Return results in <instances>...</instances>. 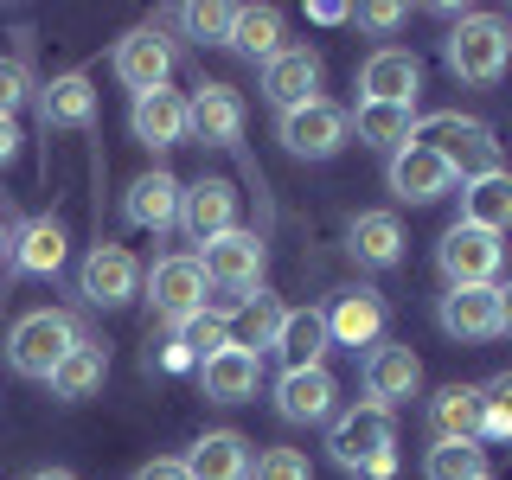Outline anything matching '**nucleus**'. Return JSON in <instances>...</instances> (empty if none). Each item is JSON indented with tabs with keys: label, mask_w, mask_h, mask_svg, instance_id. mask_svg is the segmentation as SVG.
Segmentation results:
<instances>
[{
	"label": "nucleus",
	"mask_w": 512,
	"mask_h": 480,
	"mask_svg": "<svg viewBox=\"0 0 512 480\" xmlns=\"http://www.w3.org/2000/svg\"><path fill=\"white\" fill-rule=\"evenodd\" d=\"M327 455L359 480H391L397 474V423H391V410L372 404V397L340 410L333 429H327Z\"/></svg>",
	"instance_id": "1"
},
{
	"label": "nucleus",
	"mask_w": 512,
	"mask_h": 480,
	"mask_svg": "<svg viewBox=\"0 0 512 480\" xmlns=\"http://www.w3.org/2000/svg\"><path fill=\"white\" fill-rule=\"evenodd\" d=\"M442 58H448V71L461 77V84H500L506 77V64H512V26L506 20H493V13H461L455 32L442 39Z\"/></svg>",
	"instance_id": "2"
},
{
	"label": "nucleus",
	"mask_w": 512,
	"mask_h": 480,
	"mask_svg": "<svg viewBox=\"0 0 512 480\" xmlns=\"http://www.w3.org/2000/svg\"><path fill=\"white\" fill-rule=\"evenodd\" d=\"M77 340H84V327H77L64 308H32V314L13 320V333H7V365L20 378H39L45 384Z\"/></svg>",
	"instance_id": "3"
},
{
	"label": "nucleus",
	"mask_w": 512,
	"mask_h": 480,
	"mask_svg": "<svg viewBox=\"0 0 512 480\" xmlns=\"http://www.w3.org/2000/svg\"><path fill=\"white\" fill-rule=\"evenodd\" d=\"M416 141L429 154H442L455 167V180H480V173L500 167V135H493L480 116H461V109H442V116L416 122Z\"/></svg>",
	"instance_id": "4"
},
{
	"label": "nucleus",
	"mask_w": 512,
	"mask_h": 480,
	"mask_svg": "<svg viewBox=\"0 0 512 480\" xmlns=\"http://www.w3.org/2000/svg\"><path fill=\"white\" fill-rule=\"evenodd\" d=\"M436 263H442L448 288H493V276H500V263H506V244L493 231H480V224L455 218L436 244Z\"/></svg>",
	"instance_id": "5"
},
{
	"label": "nucleus",
	"mask_w": 512,
	"mask_h": 480,
	"mask_svg": "<svg viewBox=\"0 0 512 480\" xmlns=\"http://www.w3.org/2000/svg\"><path fill=\"white\" fill-rule=\"evenodd\" d=\"M276 135H282V148L295 154V160H333L352 141V122H346L340 103L314 96V103H301V109H282V116H276Z\"/></svg>",
	"instance_id": "6"
},
{
	"label": "nucleus",
	"mask_w": 512,
	"mask_h": 480,
	"mask_svg": "<svg viewBox=\"0 0 512 480\" xmlns=\"http://www.w3.org/2000/svg\"><path fill=\"white\" fill-rule=\"evenodd\" d=\"M148 308L160 314V320H192V314H205V295H212V282H205V269H199V256H160V263L148 269Z\"/></svg>",
	"instance_id": "7"
},
{
	"label": "nucleus",
	"mask_w": 512,
	"mask_h": 480,
	"mask_svg": "<svg viewBox=\"0 0 512 480\" xmlns=\"http://www.w3.org/2000/svg\"><path fill=\"white\" fill-rule=\"evenodd\" d=\"M384 186H391L404 205H436V199H448L461 180H455V167H448L442 154H429L423 141H410V148H397L391 160H384Z\"/></svg>",
	"instance_id": "8"
},
{
	"label": "nucleus",
	"mask_w": 512,
	"mask_h": 480,
	"mask_svg": "<svg viewBox=\"0 0 512 480\" xmlns=\"http://www.w3.org/2000/svg\"><path fill=\"white\" fill-rule=\"evenodd\" d=\"M263 263L269 250L256 231H224L212 244H199V269L212 288H263Z\"/></svg>",
	"instance_id": "9"
},
{
	"label": "nucleus",
	"mask_w": 512,
	"mask_h": 480,
	"mask_svg": "<svg viewBox=\"0 0 512 480\" xmlns=\"http://www.w3.org/2000/svg\"><path fill=\"white\" fill-rule=\"evenodd\" d=\"M416 90H423V58L404 52V45H378V52L359 64V103H404V109H416Z\"/></svg>",
	"instance_id": "10"
},
{
	"label": "nucleus",
	"mask_w": 512,
	"mask_h": 480,
	"mask_svg": "<svg viewBox=\"0 0 512 480\" xmlns=\"http://www.w3.org/2000/svg\"><path fill=\"white\" fill-rule=\"evenodd\" d=\"M77 288H84L90 308H128L141 288V263L122 244H90L84 269H77Z\"/></svg>",
	"instance_id": "11"
},
{
	"label": "nucleus",
	"mask_w": 512,
	"mask_h": 480,
	"mask_svg": "<svg viewBox=\"0 0 512 480\" xmlns=\"http://www.w3.org/2000/svg\"><path fill=\"white\" fill-rule=\"evenodd\" d=\"M359 378H365V397H372V404L397 410V404H410V397L423 391V359H416L410 346H391V340H378L372 352H365Z\"/></svg>",
	"instance_id": "12"
},
{
	"label": "nucleus",
	"mask_w": 512,
	"mask_h": 480,
	"mask_svg": "<svg viewBox=\"0 0 512 480\" xmlns=\"http://www.w3.org/2000/svg\"><path fill=\"white\" fill-rule=\"evenodd\" d=\"M436 320L448 340L480 346V340H500V282L493 288H448L436 301Z\"/></svg>",
	"instance_id": "13"
},
{
	"label": "nucleus",
	"mask_w": 512,
	"mask_h": 480,
	"mask_svg": "<svg viewBox=\"0 0 512 480\" xmlns=\"http://www.w3.org/2000/svg\"><path fill=\"white\" fill-rule=\"evenodd\" d=\"M320 77H327V64H320L314 45H282V52L263 64V96L276 109H301V103L320 96Z\"/></svg>",
	"instance_id": "14"
},
{
	"label": "nucleus",
	"mask_w": 512,
	"mask_h": 480,
	"mask_svg": "<svg viewBox=\"0 0 512 480\" xmlns=\"http://www.w3.org/2000/svg\"><path fill=\"white\" fill-rule=\"evenodd\" d=\"M109 64H116V77L135 96H148V90H160L173 77V45L160 39V26H135V32L116 39V58H109Z\"/></svg>",
	"instance_id": "15"
},
{
	"label": "nucleus",
	"mask_w": 512,
	"mask_h": 480,
	"mask_svg": "<svg viewBox=\"0 0 512 480\" xmlns=\"http://www.w3.org/2000/svg\"><path fill=\"white\" fill-rule=\"evenodd\" d=\"M128 128H135L141 148H180V141L192 135V109H186V96L173 84H160V90L128 103Z\"/></svg>",
	"instance_id": "16"
},
{
	"label": "nucleus",
	"mask_w": 512,
	"mask_h": 480,
	"mask_svg": "<svg viewBox=\"0 0 512 480\" xmlns=\"http://www.w3.org/2000/svg\"><path fill=\"white\" fill-rule=\"evenodd\" d=\"M333 410H340V384H333L327 365L276 378V416L282 423H333Z\"/></svg>",
	"instance_id": "17"
},
{
	"label": "nucleus",
	"mask_w": 512,
	"mask_h": 480,
	"mask_svg": "<svg viewBox=\"0 0 512 480\" xmlns=\"http://www.w3.org/2000/svg\"><path fill=\"white\" fill-rule=\"evenodd\" d=\"M180 231L192 237V244H212V237L237 231V186H231V180H199V186H186V199H180Z\"/></svg>",
	"instance_id": "18"
},
{
	"label": "nucleus",
	"mask_w": 512,
	"mask_h": 480,
	"mask_svg": "<svg viewBox=\"0 0 512 480\" xmlns=\"http://www.w3.org/2000/svg\"><path fill=\"white\" fill-rule=\"evenodd\" d=\"M186 109H192V135L205 148H237V135H244V96L231 84H199L186 96Z\"/></svg>",
	"instance_id": "19"
},
{
	"label": "nucleus",
	"mask_w": 512,
	"mask_h": 480,
	"mask_svg": "<svg viewBox=\"0 0 512 480\" xmlns=\"http://www.w3.org/2000/svg\"><path fill=\"white\" fill-rule=\"evenodd\" d=\"M327 314V333H333V346H352V352H372L384 340V295H372V288H346L333 308H320Z\"/></svg>",
	"instance_id": "20"
},
{
	"label": "nucleus",
	"mask_w": 512,
	"mask_h": 480,
	"mask_svg": "<svg viewBox=\"0 0 512 480\" xmlns=\"http://www.w3.org/2000/svg\"><path fill=\"white\" fill-rule=\"evenodd\" d=\"M180 199H186V186L173 180L167 167H154L128 186L122 212H128V224H141V231H173V224H180Z\"/></svg>",
	"instance_id": "21"
},
{
	"label": "nucleus",
	"mask_w": 512,
	"mask_h": 480,
	"mask_svg": "<svg viewBox=\"0 0 512 480\" xmlns=\"http://www.w3.org/2000/svg\"><path fill=\"white\" fill-rule=\"evenodd\" d=\"M276 352H282V372L327 365V352H333L327 314H320V308H288V314H282V333H276Z\"/></svg>",
	"instance_id": "22"
},
{
	"label": "nucleus",
	"mask_w": 512,
	"mask_h": 480,
	"mask_svg": "<svg viewBox=\"0 0 512 480\" xmlns=\"http://www.w3.org/2000/svg\"><path fill=\"white\" fill-rule=\"evenodd\" d=\"M199 384H205V397H212V404H250L256 384H263V359L244 352V346H224L218 359L199 365Z\"/></svg>",
	"instance_id": "23"
},
{
	"label": "nucleus",
	"mask_w": 512,
	"mask_h": 480,
	"mask_svg": "<svg viewBox=\"0 0 512 480\" xmlns=\"http://www.w3.org/2000/svg\"><path fill=\"white\" fill-rule=\"evenodd\" d=\"M346 250L359 269H397L404 263V224H397V212H359L346 231Z\"/></svg>",
	"instance_id": "24"
},
{
	"label": "nucleus",
	"mask_w": 512,
	"mask_h": 480,
	"mask_svg": "<svg viewBox=\"0 0 512 480\" xmlns=\"http://www.w3.org/2000/svg\"><path fill=\"white\" fill-rule=\"evenodd\" d=\"M103 378H109V346L84 333V340L64 352V365H58V372L45 378V384H52V397H58V404H84V397L103 391Z\"/></svg>",
	"instance_id": "25"
},
{
	"label": "nucleus",
	"mask_w": 512,
	"mask_h": 480,
	"mask_svg": "<svg viewBox=\"0 0 512 480\" xmlns=\"http://www.w3.org/2000/svg\"><path fill=\"white\" fill-rule=\"evenodd\" d=\"M461 224H480L493 237L512 231V173L506 167L480 173V180H461Z\"/></svg>",
	"instance_id": "26"
},
{
	"label": "nucleus",
	"mask_w": 512,
	"mask_h": 480,
	"mask_svg": "<svg viewBox=\"0 0 512 480\" xmlns=\"http://www.w3.org/2000/svg\"><path fill=\"white\" fill-rule=\"evenodd\" d=\"M192 480H250V442L237 429H205L186 455Z\"/></svg>",
	"instance_id": "27"
},
{
	"label": "nucleus",
	"mask_w": 512,
	"mask_h": 480,
	"mask_svg": "<svg viewBox=\"0 0 512 480\" xmlns=\"http://www.w3.org/2000/svg\"><path fill=\"white\" fill-rule=\"evenodd\" d=\"M39 116H45V128H90L96 122V84L84 71H64L52 84H39Z\"/></svg>",
	"instance_id": "28"
},
{
	"label": "nucleus",
	"mask_w": 512,
	"mask_h": 480,
	"mask_svg": "<svg viewBox=\"0 0 512 480\" xmlns=\"http://www.w3.org/2000/svg\"><path fill=\"white\" fill-rule=\"evenodd\" d=\"M346 122L359 135V148H378V154H397L416 141V109H404V103H359Z\"/></svg>",
	"instance_id": "29"
},
{
	"label": "nucleus",
	"mask_w": 512,
	"mask_h": 480,
	"mask_svg": "<svg viewBox=\"0 0 512 480\" xmlns=\"http://www.w3.org/2000/svg\"><path fill=\"white\" fill-rule=\"evenodd\" d=\"M429 436L436 442H480V384H442L429 397Z\"/></svg>",
	"instance_id": "30"
},
{
	"label": "nucleus",
	"mask_w": 512,
	"mask_h": 480,
	"mask_svg": "<svg viewBox=\"0 0 512 480\" xmlns=\"http://www.w3.org/2000/svg\"><path fill=\"white\" fill-rule=\"evenodd\" d=\"M64 250H71V237H64L58 218H26L20 231H13V269H20V276H58Z\"/></svg>",
	"instance_id": "31"
},
{
	"label": "nucleus",
	"mask_w": 512,
	"mask_h": 480,
	"mask_svg": "<svg viewBox=\"0 0 512 480\" xmlns=\"http://www.w3.org/2000/svg\"><path fill=\"white\" fill-rule=\"evenodd\" d=\"M231 52H244L256 64H269L282 52V7H231Z\"/></svg>",
	"instance_id": "32"
},
{
	"label": "nucleus",
	"mask_w": 512,
	"mask_h": 480,
	"mask_svg": "<svg viewBox=\"0 0 512 480\" xmlns=\"http://www.w3.org/2000/svg\"><path fill=\"white\" fill-rule=\"evenodd\" d=\"M282 301L269 295V288H256L250 295V308L231 320V346H244V352H256V359H263V352H276V333H282Z\"/></svg>",
	"instance_id": "33"
},
{
	"label": "nucleus",
	"mask_w": 512,
	"mask_h": 480,
	"mask_svg": "<svg viewBox=\"0 0 512 480\" xmlns=\"http://www.w3.org/2000/svg\"><path fill=\"white\" fill-rule=\"evenodd\" d=\"M487 448L480 442H436L423 461V480H487Z\"/></svg>",
	"instance_id": "34"
},
{
	"label": "nucleus",
	"mask_w": 512,
	"mask_h": 480,
	"mask_svg": "<svg viewBox=\"0 0 512 480\" xmlns=\"http://www.w3.org/2000/svg\"><path fill=\"white\" fill-rule=\"evenodd\" d=\"M173 346H180L192 365H205V359H218V352L231 346V327H224V320H212V314H192V320H180V327H173Z\"/></svg>",
	"instance_id": "35"
},
{
	"label": "nucleus",
	"mask_w": 512,
	"mask_h": 480,
	"mask_svg": "<svg viewBox=\"0 0 512 480\" xmlns=\"http://www.w3.org/2000/svg\"><path fill=\"white\" fill-rule=\"evenodd\" d=\"M480 436H512V372L480 384Z\"/></svg>",
	"instance_id": "36"
},
{
	"label": "nucleus",
	"mask_w": 512,
	"mask_h": 480,
	"mask_svg": "<svg viewBox=\"0 0 512 480\" xmlns=\"http://www.w3.org/2000/svg\"><path fill=\"white\" fill-rule=\"evenodd\" d=\"M250 480H314V468H308L301 448H263L250 461Z\"/></svg>",
	"instance_id": "37"
},
{
	"label": "nucleus",
	"mask_w": 512,
	"mask_h": 480,
	"mask_svg": "<svg viewBox=\"0 0 512 480\" xmlns=\"http://www.w3.org/2000/svg\"><path fill=\"white\" fill-rule=\"evenodd\" d=\"M26 96H39V84H32V64L26 58H0V116H13Z\"/></svg>",
	"instance_id": "38"
},
{
	"label": "nucleus",
	"mask_w": 512,
	"mask_h": 480,
	"mask_svg": "<svg viewBox=\"0 0 512 480\" xmlns=\"http://www.w3.org/2000/svg\"><path fill=\"white\" fill-rule=\"evenodd\" d=\"M180 20H186V32L199 45H224V39H231V7H212V0H205V7H186Z\"/></svg>",
	"instance_id": "39"
},
{
	"label": "nucleus",
	"mask_w": 512,
	"mask_h": 480,
	"mask_svg": "<svg viewBox=\"0 0 512 480\" xmlns=\"http://www.w3.org/2000/svg\"><path fill=\"white\" fill-rule=\"evenodd\" d=\"M346 20H359L365 32H397L404 26V7H397V0H372V7H352Z\"/></svg>",
	"instance_id": "40"
},
{
	"label": "nucleus",
	"mask_w": 512,
	"mask_h": 480,
	"mask_svg": "<svg viewBox=\"0 0 512 480\" xmlns=\"http://www.w3.org/2000/svg\"><path fill=\"white\" fill-rule=\"evenodd\" d=\"M13 160H20V122H13V116H0V173H7Z\"/></svg>",
	"instance_id": "41"
},
{
	"label": "nucleus",
	"mask_w": 512,
	"mask_h": 480,
	"mask_svg": "<svg viewBox=\"0 0 512 480\" xmlns=\"http://www.w3.org/2000/svg\"><path fill=\"white\" fill-rule=\"evenodd\" d=\"M135 480H192V474H186V461H141Z\"/></svg>",
	"instance_id": "42"
},
{
	"label": "nucleus",
	"mask_w": 512,
	"mask_h": 480,
	"mask_svg": "<svg viewBox=\"0 0 512 480\" xmlns=\"http://www.w3.org/2000/svg\"><path fill=\"white\" fill-rule=\"evenodd\" d=\"M500 333H512V282H500Z\"/></svg>",
	"instance_id": "43"
},
{
	"label": "nucleus",
	"mask_w": 512,
	"mask_h": 480,
	"mask_svg": "<svg viewBox=\"0 0 512 480\" xmlns=\"http://www.w3.org/2000/svg\"><path fill=\"white\" fill-rule=\"evenodd\" d=\"M26 480H77L71 468H39V474H26Z\"/></svg>",
	"instance_id": "44"
},
{
	"label": "nucleus",
	"mask_w": 512,
	"mask_h": 480,
	"mask_svg": "<svg viewBox=\"0 0 512 480\" xmlns=\"http://www.w3.org/2000/svg\"><path fill=\"white\" fill-rule=\"evenodd\" d=\"M13 256V231H7V218H0V263Z\"/></svg>",
	"instance_id": "45"
},
{
	"label": "nucleus",
	"mask_w": 512,
	"mask_h": 480,
	"mask_svg": "<svg viewBox=\"0 0 512 480\" xmlns=\"http://www.w3.org/2000/svg\"><path fill=\"white\" fill-rule=\"evenodd\" d=\"M487 480H493V474H487Z\"/></svg>",
	"instance_id": "46"
}]
</instances>
